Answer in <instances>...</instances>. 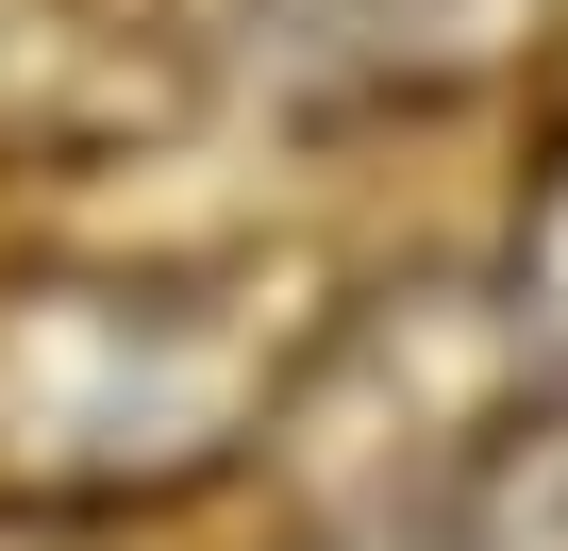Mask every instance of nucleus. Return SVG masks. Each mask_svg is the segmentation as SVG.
Returning a JSON list of instances; mask_svg holds the SVG:
<instances>
[{
	"mask_svg": "<svg viewBox=\"0 0 568 551\" xmlns=\"http://www.w3.org/2000/svg\"><path fill=\"white\" fill-rule=\"evenodd\" d=\"M302 401V335L201 267H34L0 285V501L34 518H134L201 468H234Z\"/></svg>",
	"mask_w": 568,
	"mask_h": 551,
	"instance_id": "obj_1",
	"label": "nucleus"
},
{
	"mask_svg": "<svg viewBox=\"0 0 568 551\" xmlns=\"http://www.w3.org/2000/svg\"><path fill=\"white\" fill-rule=\"evenodd\" d=\"M468 551H568V401H535L468 468Z\"/></svg>",
	"mask_w": 568,
	"mask_h": 551,
	"instance_id": "obj_2",
	"label": "nucleus"
},
{
	"mask_svg": "<svg viewBox=\"0 0 568 551\" xmlns=\"http://www.w3.org/2000/svg\"><path fill=\"white\" fill-rule=\"evenodd\" d=\"M535 318H551V335H568V184H551V201H535Z\"/></svg>",
	"mask_w": 568,
	"mask_h": 551,
	"instance_id": "obj_3",
	"label": "nucleus"
}]
</instances>
